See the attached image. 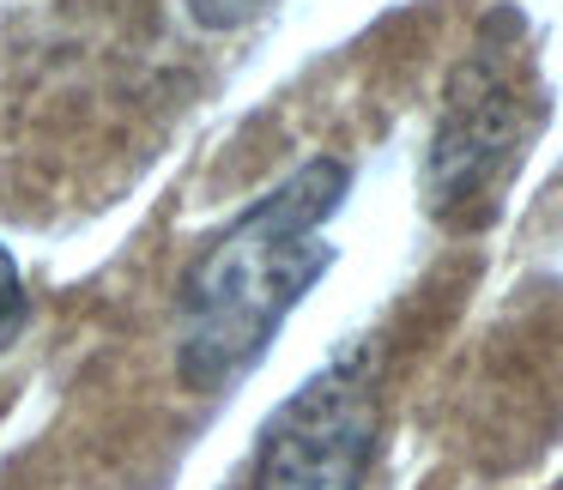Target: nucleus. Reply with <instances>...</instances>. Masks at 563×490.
Listing matches in <instances>:
<instances>
[{"mask_svg":"<svg viewBox=\"0 0 563 490\" xmlns=\"http://www.w3.org/2000/svg\"><path fill=\"white\" fill-rule=\"evenodd\" d=\"M352 170L340 158H309L255 200L183 279V345L176 376L195 393H224L267 357L291 309L333 267L321 224L340 212Z\"/></svg>","mask_w":563,"mask_h":490,"instance_id":"nucleus-1","label":"nucleus"},{"mask_svg":"<svg viewBox=\"0 0 563 490\" xmlns=\"http://www.w3.org/2000/svg\"><path fill=\"white\" fill-rule=\"evenodd\" d=\"M527 91L515 79V55L485 37L473 43L442 91V115L424 158V207L442 224H485L497 207V188L527 140Z\"/></svg>","mask_w":563,"mask_h":490,"instance_id":"nucleus-2","label":"nucleus"},{"mask_svg":"<svg viewBox=\"0 0 563 490\" xmlns=\"http://www.w3.org/2000/svg\"><path fill=\"white\" fill-rule=\"evenodd\" d=\"M376 460V352L345 345L273 412L255 490H357Z\"/></svg>","mask_w":563,"mask_h":490,"instance_id":"nucleus-3","label":"nucleus"},{"mask_svg":"<svg viewBox=\"0 0 563 490\" xmlns=\"http://www.w3.org/2000/svg\"><path fill=\"white\" fill-rule=\"evenodd\" d=\"M31 321V297H25V279H19V260L0 248V352L25 333Z\"/></svg>","mask_w":563,"mask_h":490,"instance_id":"nucleus-4","label":"nucleus"},{"mask_svg":"<svg viewBox=\"0 0 563 490\" xmlns=\"http://www.w3.org/2000/svg\"><path fill=\"white\" fill-rule=\"evenodd\" d=\"M183 7H188V19L207 25V31H236V25L267 13V0H183Z\"/></svg>","mask_w":563,"mask_h":490,"instance_id":"nucleus-5","label":"nucleus"}]
</instances>
